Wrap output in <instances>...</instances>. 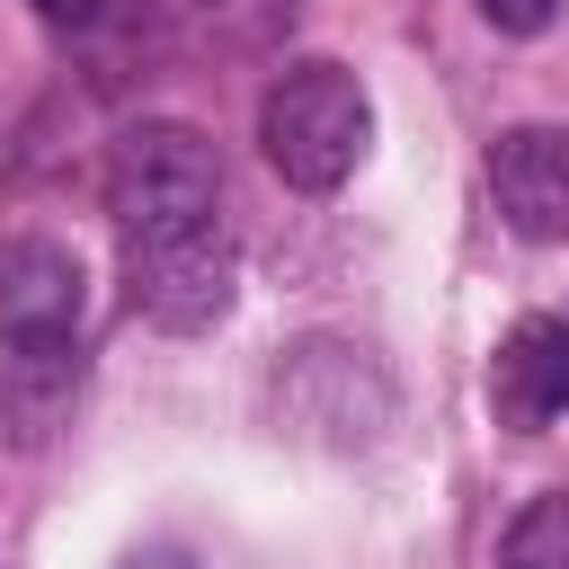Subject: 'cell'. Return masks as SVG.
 Listing matches in <instances>:
<instances>
[{
  "instance_id": "obj_3",
  "label": "cell",
  "mask_w": 569,
  "mask_h": 569,
  "mask_svg": "<svg viewBox=\"0 0 569 569\" xmlns=\"http://www.w3.org/2000/svg\"><path fill=\"white\" fill-rule=\"evenodd\" d=\"M231 284H240V249H231V222H187V231H151V240H124V302L169 329V338H196L231 311Z\"/></svg>"
},
{
  "instance_id": "obj_8",
  "label": "cell",
  "mask_w": 569,
  "mask_h": 569,
  "mask_svg": "<svg viewBox=\"0 0 569 569\" xmlns=\"http://www.w3.org/2000/svg\"><path fill=\"white\" fill-rule=\"evenodd\" d=\"M80 302L89 284L62 240H0V338H71Z\"/></svg>"
},
{
  "instance_id": "obj_12",
  "label": "cell",
  "mask_w": 569,
  "mask_h": 569,
  "mask_svg": "<svg viewBox=\"0 0 569 569\" xmlns=\"http://www.w3.org/2000/svg\"><path fill=\"white\" fill-rule=\"evenodd\" d=\"M124 569H196V551H178V542H142Z\"/></svg>"
},
{
  "instance_id": "obj_6",
  "label": "cell",
  "mask_w": 569,
  "mask_h": 569,
  "mask_svg": "<svg viewBox=\"0 0 569 569\" xmlns=\"http://www.w3.org/2000/svg\"><path fill=\"white\" fill-rule=\"evenodd\" d=\"M80 409V347L71 338H0V445L44 453Z\"/></svg>"
},
{
  "instance_id": "obj_7",
  "label": "cell",
  "mask_w": 569,
  "mask_h": 569,
  "mask_svg": "<svg viewBox=\"0 0 569 569\" xmlns=\"http://www.w3.org/2000/svg\"><path fill=\"white\" fill-rule=\"evenodd\" d=\"M489 400H498V418L525 427V436L569 409V320H560V311H525V320L498 338Z\"/></svg>"
},
{
  "instance_id": "obj_9",
  "label": "cell",
  "mask_w": 569,
  "mask_h": 569,
  "mask_svg": "<svg viewBox=\"0 0 569 569\" xmlns=\"http://www.w3.org/2000/svg\"><path fill=\"white\" fill-rule=\"evenodd\" d=\"M498 569H569V489L525 498V516L498 533Z\"/></svg>"
},
{
  "instance_id": "obj_1",
  "label": "cell",
  "mask_w": 569,
  "mask_h": 569,
  "mask_svg": "<svg viewBox=\"0 0 569 569\" xmlns=\"http://www.w3.org/2000/svg\"><path fill=\"white\" fill-rule=\"evenodd\" d=\"M365 142H373V98H365V80L347 62L311 53V62H284L267 80V98H258V151H267V169L284 187H302V196L347 187L356 160H365Z\"/></svg>"
},
{
  "instance_id": "obj_10",
  "label": "cell",
  "mask_w": 569,
  "mask_h": 569,
  "mask_svg": "<svg viewBox=\"0 0 569 569\" xmlns=\"http://www.w3.org/2000/svg\"><path fill=\"white\" fill-rule=\"evenodd\" d=\"M551 9H560V0H480V18H489L498 36H542Z\"/></svg>"
},
{
  "instance_id": "obj_5",
  "label": "cell",
  "mask_w": 569,
  "mask_h": 569,
  "mask_svg": "<svg viewBox=\"0 0 569 569\" xmlns=\"http://www.w3.org/2000/svg\"><path fill=\"white\" fill-rule=\"evenodd\" d=\"M489 196L516 240H569V133L560 124H507L489 142Z\"/></svg>"
},
{
  "instance_id": "obj_11",
  "label": "cell",
  "mask_w": 569,
  "mask_h": 569,
  "mask_svg": "<svg viewBox=\"0 0 569 569\" xmlns=\"http://www.w3.org/2000/svg\"><path fill=\"white\" fill-rule=\"evenodd\" d=\"M107 0H36V18H53V27H89Z\"/></svg>"
},
{
  "instance_id": "obj_4",
  "label": "cell",
  "mask_w": 569,
  "mask_h": 569,
  "mask_svg": "<svg viewBox=\"0 0 569 569\" xmlns=\"http://www.w3.org/2000/svg\"><path fill=\"white\" fill-rule=\"evenodd\" d=\"M276 400H284V418L311 427L320 445H373V436L391 427V382H382L356 347H338V338L293 347L284 373H276Z\"/></svg>"
},
{
  "instance_id": "obj_2",
  "label": "cell",
  "mask_w": 569,
  "mask_h": 569,
  "mask_svg": "<svg viewBox=\"0 0 569 569\" xmlns=\"http://www.w3.org/2000/svg\"><path fill=\"white\" fill-rule=\"evenodd\" d=\"M107 213H116L124 240L213 222L222 213V151H213V133H196L178 116H151L133 133H116V151H107Z\"/></svg>"
}]
</instances>
